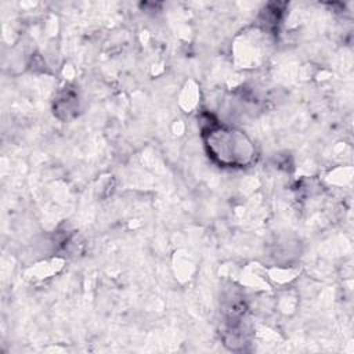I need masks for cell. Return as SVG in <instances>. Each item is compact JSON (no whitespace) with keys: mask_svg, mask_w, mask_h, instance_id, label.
I'll return each mask as SVG.
<instances>
[{"mask_svg":"<svg viewBox=\"0 0 354 354\" xmlns=\"http://www.w3.org/2000/svg\"><path fill=\"white\" fill-rule=\"evenodd\" d=\"M207 133L206 147L218 163L225 166H245L252 162L254 148L242 131L227 127H212Z\"/></svg>","mask_w":354,"mask_h":354,"instance_id":"6da1fadb","label":"cell"}]
</instances>
